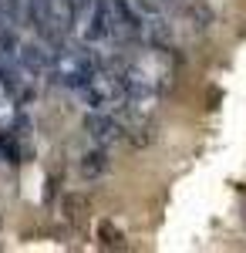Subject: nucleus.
<instances>
[{"mask_svg":"<svg viewBox=\"0 0 246 253\" xmlns=\"http://www.w3.org/2000/svg\"><path fill=\"white\" fill-rule=\"evenodd\" d=\"M0 152H3L7 162H20V149L14 142V135H0Z\"/></svg>","mask_w":246,"mask_h":253,"instance_id":"423d86ee","label":"nucleus"},{"mask_svg":"<svg viewBox=\"0 0 246 253\" xmlns=\"http://www.w3.org/2000/svg\"><path fill=\"white\" fill-rule=\"evenodd\" d=\"M98 233H101V243H105V247H122V233L112 230L108 223H101V230H98Z\"/></svg>","mask_w":246,"mask_h":253,"instance_id":"0eeeda50","label":"nucleus"},{"mask_svg":"<svg viewBox=\"0 0 246 253\" xmlns=\"http://www.w3.org/2000/svg\"><path fill=\"white\" fill-rule=\"evenodd\" d=\"M78 95L84 101L88 112H115V108H125V84L122 75H115L108 68H98L91 78L78 88Z\"/></svg>","mask_w":246,"mask_h":253,"instance_id":"7ed1b4c3","label":"nucleus"},{"mask_svg":"<svg viewBox=\"0 0 246 253\" xmlns=\"http://www.w3.org/2000/svg\"><path fill=\"white\" fill-rule=\"evenodd\" d=\"M122 84H125V108H132L138 118H149L155 112L162 91H165V84H169V68L155 54L138 58L125 68Z\"/></svg>","mask_w":246,"mask_h":253,"instance_id":"f257e3e1","label":"nucleus"},{"mask_svg":"<svg viewBox=\"0 0 246 253\" xmlns=\"http://www.w3.org/2000/svg\"><path fill=\"white\" fill-rule=\"evenodd\" d=\"M0 223H3V216H0Z\"/></svg>","mask_w":246,"mask_h":253,"instance_id":"6e6552de","label":"nucleus"},{"mask_svg":"<svg viewBox=\"0 0 246 253\" xmlns=\"http://www.w3.org/2000/svg\"><path fill=\"white\" fill-rule=\"evenodd\" d=\"M47 68H51V78H54L61 88L78 91V88L101 68V61H98V54L88 51V47H61V44H57V51H54V58H51Z\"/></svg>","mask_w":246,"mask_h":253,"instance_id":"f03ea898","label":"nucleus"},{"mask_svg":"<svg viewBox=\"0 0 246 253\" xmlns=\"http://www.w3.org/2000/svg\"><path fill=\"white\" fill-rule=\"evenodd\" d=\"M84 132L91 135L95 145H105V149L125 135V128L118 125V118H115L112 112H88V115H84Z\"/></svg>","mask_w":246,"mask_h":253,"instance_id":"20e7f679","label":"nucleus"},{"mask_svg":"<svg viewBox=\"0 0 246 253\" xmlns=\"http://www.w3.org/2000/svg\"><path fill=\"white\" fill-rule=\"evenodd\" d=\"M78 169H81V175H84L88 182L105 179V175H108V169H112V156H108V149H105V145L88 149V152L81 156V162H78Z\"/></svg>","mask_w":246,"mask_h":253,"instance_id":"39448f33","label":"nucleus"}]
</instances>
